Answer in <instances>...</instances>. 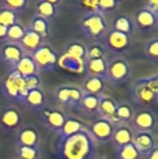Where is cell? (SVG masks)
I'll list each match as a JSON object with an SVG mask.
<instances>
[{
    "label": "cell",
    "mask_w": 158,
    "mask_h": 159,
    "mask_svg": "<svg viewBox=\"0 0 158 159\" xmlns=\"http://www.w3.org/2000/svg\"><path fill=\"white\" fill-rule=\"evenodd\" d=\"M97 144L88 128H84L68 137H59L55 156L57 159H95Z\"/></svg>",
    "instance_id": "cell-1"
},
{
    "label": "cell",
    "mask_w": 158,
    "mask_h": 159,
    "mask_svg": "<svg viewBox=\"0 0 158 159\" xmlns=\"http://www.w3.org/2000/svg\"><path fill=\"white\" fill-rule=\"evenodd\" d=\"M131 97L133 102L140 105L156 104L158 100L157 75L137 79L131 87Z\"/></svg>",
    "instance_id": "cell-2"
},
{
    "label": "cell",
    "mask_w": 158,
    "mask_h": 159,
    "mask_svg": "<svg viewBox=\"0 0 158 159\" xmlns=\"http://www.w3.org/2000/svg\"><path fill=\"white\" fill-rule=\"evenodd\" d=\"M79 27L84 35L94 41L103 39L109 30L105 15L99 11L85 13L79 20Z\"/></svg>",
    "instance_id": "cell-3"
},
{
    "label": "cell",
    "mask_w": 158,
    "mask_h": 159,
    "mask_svg": "<svg viewBox=\"0 0 158 159\" xmlns=\"http://www.w3.org/2000/svg\"><path fill=\"white\" fill-rule=\"evenodd\" d=\"M3 95L9 101L19 103H24L28 89L25 80L15 70H9L1 85Z\"/></svg>",
    "instance_id": "cell-4"
},
{
    "label": "cell",
    "mask_w": 158,
    "mask_h": 159,
    "mask_svg": "<svg viewBox=\"0 0 158 159\" xmlns=\"http://www.w3.org/2000/svg\"><path fill=\"white\" fill-rule=\"evenodd\" d=\"M132 75V67L129 61L123 56H115L107 61L105 80L113 85L126 84Z\"/></svg>",
    "instance_id": "cell-5"
},
{
    "label": "cell",
    "mask_w": 158,
    "mask_h": 159,
    "mask_svg": "<svg viewBox=\"0 0 158 159\" xmlns=\"http://www.w3.org/2000/svg\"><path fill=\"white\" fill-rule=\"evenodd\" d=\"M103 44L104 45L102 46L105 50L111 51L115 54V56H121L130 49L132 46V37L129 34L120 33L111 28L103 37Z\"/></svg>",
    "instance_id": "cell-6"
},
{
    "label": "cell",
    "mask_w": 158,
    "mask_h": 159,
    "mask_svg": "<svg viewBox=\"0 0 158 159\" xmlns=\"http://www.w3.org/2000/svg\"><path fill=\"white\" fill-rule=\"evenodd\" d=\"M39 73L50 72L56 69L59 62L58 53L47 43H44L31 54Z\"/></svg>",
    "instance_id": "cell-7"
},
{
    "label": "cell",
    "mask_w": 158,
    "mask_h": 159,
    "mask_svg": "<svg viewBox=\"0 0 158 159\" xmlns=\"http://www.w3.org/2000/svg\"><path fill=\"white\" fill-rule=\"evenodd\" d=\"M115 125L111 120L99 116L90 124L88 129L97 143H107L112 141Z\"/></svg>",
    "instance_id": "cell-8"
},
{
    "label": "cell",
    "mask_w": 158,
    "mask_h": 159,
    "mask_svg": "<svg viewBox=\"0 0 158 159\" xmlns=\"http://www.w3.org/2000/svg\"><path fill=\"white\" fill-rule=\"evenodd\" d=\"M130 124L134 131L154 132L156 128L157 117L155 112L144 108L133 114Z\"/></svg>",
    "instance_id": "cell-9"
},
{
    "label": "cell",
    "mask_w": 158,
    "mask_h": 159,
    "mask_svg": "<svg viewBox=\"0 0 158 159\" xmlns=\"http://www.w3.org/2000/svg\"><path fill=\"white\" fill-rule=\"evenodd\" d=\"M56 100L65 107L80 108V102L83 97L81 88L74 86H61L55 91Z\"/></svg>",
    "instance_id": "cell-10"
},
{
    "label": "cell",
    "mask_w": 158,
    "mask_h": 159,
    "mask_svg": "<svg viewBox=\"0 0 158 159\" xmlns=\"http://www.w3.org/2000/svg\"><path fill=\"white\" fill-rule=\"evenodd\" d=\"M24 55L25 52L20 44L5 42L0 48V61L8 66L9 70H13Z\"/></svg>",
    "instance_id": "cell-11"
},
{
    "label": "cell",
    "mask_w": 158,
    "mask_h": 159,
    "mask_svg": "<svg viewBox=\"0 0 158 159\" xmlns=\"http://www.w3.org/2000/svg\"><path fill=\"white\" fill-rule=\"evenodd\" d=\"M133 145L142 156L152 152L157 146V139L154 132L134 131L132 142Z\"/></svg>",
    "instance_id": "cell-12"
},
{
    "label": "cell",
    "mask_w": 158,
    "mask_h": 159,
    "mask_svg": "<svg viewBox=\"0 0 158 159\" xmlns=\"http://www.w3.org/2000/svg\"><path fill=\"white\" fill-rule=\"evenodd\" d=\"M133 20L134 26L142 32H150L157 27L158 14L142 7L138 10Z\"/></svg>",
    "instance_id": "cell-13"
},
{
    "label": "cell",
    "mask_w": 158,
    "mask_h": 159,
    "mask_svg": "<svg viewBox=\"0 0 158 159\" xmlns=\"http://www.w3.org/2000/svg\"><path fill=\"white\" fill-rule=\"evenodd\" d=\"M118 102L110 95L102 93L99 95V108L98 115L100 117L111 120L115 124V113Z\"/></svg>",
    "instance_id": "cell-14"
},
{
    "label": "cell",
    "mask_w": 158,
    "mask_h": 159,
    "mask_svg": "<svg viewBox=\"0 0 158 159\" xmlns=\"http://www.w3.org/2000/svg\"><path fill=\"white\" fill-rule=\"evenodd\" d=\"M41 112L46 126L52 131L59 133L66 121L65 115L58 109L44 108Z\"/></svg>",
    "instance_id": "cell-15"
},
{
    "label": "cell",
    "mask_w": 158,
    "mask_h": 159,
    "mask_svg": "<svg viewBox=\"0 0 158 159\" xmlns=\"http://www.w3.org/2000/svg\"><path fill=\"white\" fill-rule=\"evenodd\" d=\"M61 4L58 0H39L35 3L36 16L50 22L57 15Z\"/></svg>",
    "instance_id": "cell-16"
},
{
    "label": "cell",
    "mask_w": 158,
    "mask_h": 159,
    "mask_svg": "<svg viewBox=\"0 0 158 159\" xmlns=\"http://www.w3.org/2000/svg\"><path fill=\"white\" fill-rule=\"evenodd\" d=\"M21 122L20 111L13 107L4 109L0 114V126L7 131L17 129Z\"/></svg>",
    "instance_id": "cell-17"
},
{
    "label": "cell",
    "mask_w": 158,
    "mask_h": 159,
    "mask_svg": "<svg viewBox=\"0 0 158 159\" xmlns=\"http://www.w3.org/2000/svg\"><path fill=\"white\" fill-rule=\"evenodd\" d=\"M134 130L129 124H116L112 141L117 149L132 142Z\"/></svg>",
    "instance_id": "cell-18"
},
{
    "label": "cell",
    "mask_w": 158,
    "mask_h": 159,
    "mask_svg": "<svg viewBox=\"0 0 158 159\" xmlns=\"http://www.w3.org/2000/svg\"><path fill=\"white\" fill-rule=\"evenodd\" d=\"M45 43L44 39L34 33L29 26L25 28V33L22 39L20 42V46L25 52V54H32L38 48H40Z\"/></svg>",
    "instance_id": "cell-19"
},
{
    "label": "cell",
    "mask_w": 158,
    "mask_h": 159,
    "mask_svg": "<svg viewBox=\"0 0 158 159\" xmlns=\"http://www.w3.org/2000/svg\"><path fill=\"white\" fill-rule=\"evenodd\" d=\"M40 136L34 127H25L21 129L16 138V145L39 147Z\"/></svg>",
    "instance_id": "cell-20"
},
{
    "label": "cell",
    "mask_w": 158,
    "mask_h": 159,
    "mask_svg": "<svg viewBox=\"0 0 158 159\" xmlns=\"http://www.w3.org/2000/svg\"><path fill=\"white\" fill-rule=\"evenodd\" d=\"M23 104L33 111H42L46 105V96L42 89L37 88L29 90Z\"/></svg>",
    "instance_id": "cell-21"
},
{
    "label": "cell",
    "mask_w": 158,
    "mask_h": 159,
    "mask_svg": "<svg viewBox=\"0 0 158 159\" xmlns=\"http://www.w3.org/2000/svg\"><path fill=\"white\" fill-rule=\"evenodd\" d=\"M13 70H15L23 78L34 75H39L36 65L30 54H25Z\"/></svg>",
    "instance_id": "cell-22"
},
{
    "label": "cell",
    "mask_w": 158,
    "mask_h": 159,
    "mask_svg": "<svg viewBox=\"0 0 158 159\" xmlns=\"http://www.w3.org/2000/svg\"><path fill=\"white\" fill-rule=\"evenodd\" d=\"M106 67H107L106 58L88 60L85 65V69L88 76L102 77L104 79L106 75Z\"/></svg>",
    "instance_id": "cell-23"
},
{
    "label": "cell",
    "mask_w": 158,
    "mask_h": 159,
    "mask_svg": "<svg viewBox=\"0 0 158 159\" xmlns=\"http://www.w3.org/2000/svg\"><path fill=\"white\" fill-rule=\"evenodd\" d=\"M105 81L106 80L102 77L88 76V78L84 81L81 89L83 93L98 96L102 93V90L105 87Z\"/></svg>",
    "instance_id": "cell-24"
},
{
    "label": "cell",
    "mask_w": 158,
    "mask_h": 159,
    "mask_svg": "<svg viewBox=\"0 0 158 159\" xmlns=\"http://www.w3.org/2000/svg\"><path fill=\"white\" fill-rule=\"evenodd\" d=\"M87 49L88 48H86V46L84 44H82L80 42H74V43H71L67 46L64 55L72 60L85 63V65H86Z\"/></svg>",
    "instance_id": "cell-25"
},
{
    "label": "cell",
    "mask_w": 158,
    "mask_h": 159,
    "mask_svg": "<svg viewBox=\"0 0 158 159\" xmlns=\"http://www.w3.org/2000/svg\"><path fill=\"white\" fill-rule=\"evenodd\" d=\"M134 28H135V26H134L132 18H130L125 14L117 16L114 20L113 26H112V29L118 31L120 33L126 34H129V35L132 34Z\"/></svg>",
    "instance_id": "cell-26"
},
{
    "label": "cell",
    "mask_w": 158,
    "mask_h": 159,
    "mask_svg": "<svg viewBox=\"0 0 158 159\" xmlns=\"http://www.w3.org/2000/svg\"><path fill=\"white\" fill-rule=\"evenodd\" d=\"M132 107L128 102H118L115 113V124H129L133 116Z\"/></svg>",
    "instance_id": "cell-27"
},
{
    "label": "cell",
    "mask_w": 158,
    "mask_h": 159,
    "mask_svg": "<svg viewBox=\"0 0 158 159\" xmlns=\"http://www.w3.org/2000/svg\"><path fill=\"white\" fill-rule=\"evenodd\" d=\"M99 108V95H92L83 93V97L80 102V108L87 114H98Z\"/></svg>",
    "instance_id": "cell-28"
},
{
    "label": "cell",
    "mask_w": 158,
    "mask_h": 159,
    "mask_svg": "<svg viewBox=\"0 0 158 159\" xmlns=\"http://www.w3.org/2000/svg\"><path fill=\"white\" fill-rule=\"evenodd\" d=\"M50 22H48L47 20L39 18L37 16H35V18L32 20L31 24L29 25V27L34 32L36 33L39 36L42 37V39H46L49 36L50 34Z\"/></svg>",
    "instance_id": "cell-29"
},
{
    "label": "cell",
    "mask_w": 158,
    "mask_h": 159,
    "mask_svg": "<svg viewBox=\"0 0 158 159\" xmlns=\"http://www.w3.org/2000/svg\"><path fill=\"white\" fill-rule=\"evenodd\" d=\"M84 125L76 118H66V121L62 127V129H61V131L58 133L60 138H64V137H68L70 135H73L78 131H80L81 129H83Z\"/></svg>",
    "instance_id": "cell-30"
},
{
    "label": "cell",
    "mask_w": 158,
    "mask_h": 159,
    "mask_svg": "<svg viewBox=\"0 0 158 159\" xmlns=\"http://www.w3.org/2000/svg\"><path fill=\"white\" fill-rule=\"evenodd\" d=\"M25 28L26 27L21 23V21H19L16 24L8 27L6 42H7V43L20 44V40L22 39V37L24 35Z\"/></svg>",
    "instance_id": "cell-31"
},
{
    "label": "cell",
    "mask_w": 158,
    "mask_h": 159,
    "mask_svg": "<svg viewBox=\"0 0 158 159\" xmlns=\"http://www.w3.org/2000/svg\"><path fill=\"white\" fill-rule=\"evenodd\" d=\"M16 159H38L40 157L39 147L16 145Z\"/></svg>",
    "instance_id": "cell-32"
},
{
    "label": "cell",
    "mask_w": 158,
    "mask_h": 159,
    "mask_svg": "<svg viewBox=\"0 0 158 159\" xmlns=\"http://www.w3.org/2000/svg\"><path fill=\"white\" fill-rule=\"evenodd\" d=\"M19 21H20L19 14H16L3 7H0V25L8 28Z\"/></svg>",
    "instance_id": "cell-33"
},
{
    "label": "cell",
    "mask_w": 158,
    "mask_h": 159,
    "mask_svg": "<svg viewBox=\"0 0 158 159\" xmlns=\"http://www.w3.org/2000/svg\"><path fill=\"white\" fill-rule=\"evenodd\" d=\"M29 4L28 0H5L0 3V7H3L16 14H20L27 8Z\"/></svg>",
    "instance_id": "cell-34"
},
{
    "label": "cell",
    "mask_w": 158,
    "mask_h": 159,
    "mask_svg": "<svg viewBox=\"0 0 158 159\" xmlns=\"http://www.w3.org/2000/svg\"><path fill=\"white\" fill-rule=\"evenodd\" d=\"M117 159H141V155L130 143L117 149Z\"/></svg>",
    "instance_id": "cell-35"
},
{
    "label": "cell",
    "mask_w": 158,
    "mask_h": 159,
    "mask_svg": "<svg viewBox=\"0 0 158 159\" xmlns=\"http://www.w3.org/2000/svg\"><path fill=\"white\" fill-rule=\"evenodd\" d=\"M144 55L151 61H157L158 60V39L156 36L149 40L144 45Z\"/></svg>",
    "instance_id": "cell-36"
},
{
    "label": "cell",
    "mask_w": 158,
    "mask_h": 159,
    "mask_svg": "<svg viewBox=\"0 0 158 159\" xmlns=\"http://www.w3.org/2000/svg\"><path fill=\"white\" fill-rule=\"evenodd\" d=\"M119 5L116 0H98V10L99 12L105 15L106 13L114 12Z\"/></svg>",
    "instance_id": "cell-37"
},
{
    "label": "cell",
    "mask_w": 158,
    "mask_h": 159,
    "mask_svg": "<svg viewBox=\"0 0 158 159\" xmlns=\"http://www.w3.org/2000/svg\"><path fill=\"white\" fill-rule=\"evenodd\" d=\"M105 58V48L102 45L95 44L87 49V61Z\"/></svg>",
    "instance_id": "cell-38"
},
{
    "label": "cell",
    "mask_w": 158,
    "mask_h": 159,
    "mask_svg": "<svg viewBox=\"0 0 158 159\" xmlns=\"http://www.w3.org/2000/svg\"><path fill=\"white\" fill-rule=\"evenodd\" d=\"M76 4L85 13L99 11L98 10V0H85V1L77 2Z\"/></svg>",
    "instance_id": "cell-39"
},
{
    "label": "cell",
    "mask_w": 158,
    "mask_h": 159,
    "mask_svg": "<svg viewBox=\"0 0 158 159\" xmlns=\"http://www.w3.org/2000/svg\"><path fill=\"white\" fill-rule=\"evenodd\" d=\"M24 80H25V84H26L28 90L37 89V88H41V79L39 77V75L28 76V77L24 78Z\"/></svg>",
    "instance_id": "cell-40"
},
{
    "label": "cell",
    "mask_w": 158,
    "mask_h": 159,
    "mask_svg": "<svg viewBox=\"0 0 158 159\" xmlns=\"http://www.w3.org/2000/svg\"><path fill=\"white\" fill-rule=\"evenodd\" d=\"M144 7L151 10L154 13L158 14V1L157 0H149L145 3Z\"/></svg>",
    "instance_id": "cell-41"
},
{
    "label": "cell",
    "mask_w": 158,
    "mask_h": 159,
    "mask_svg": "<svg viewBox=\"0 0 158 159\" xmlns=\"http://www.w3.org/2000/svg\"><path fill=\"white\" fill-rule=\"evenodd\" d=\"M141 159H158V147L155 148L152 152L142 156Z\"/></svg>",
    "instance_id": "cell-42"
},
{
    "label": "cell",
    "mask_w": 158,
    "mask_h": 159,
    "mask_svg": "<svg viewBox=\"0 0 158 159\" xmlns=\"http://www.w3.org/2000/svg\"><path fill=\"white\" fill-rule=\"evenodd\" d=\"M7 27L0 25V41L1 42H6L7 39Z\"/></svg>",
    "instance_id": "cell-43"
},
{
    "label": "cell",
    "mask_w": 158,
    "mask_h": 159,
    "mask_svg": "<svg viewBox=\"0 0 158 159\" xmlns=\"http://www.w3.org/2000/svg\"><path fill=\"white\" fill-rule=\"evenodd\" d=\"M95 159H106V158H104V157H96Z\"/></svg>",
    "instance_id": "cell-44"
},
{
    "label": "cell",
    "mask_w": 158,
    "mask_h": 159,
    "mask_svg": "<svg viewBox=\"0 0 158 159\" xmlns=\"http://www.w3.org/2000/svg\"><path fill=\"white\" fill-rule=\"evenodd\" d=\"M13 159H16V158H13Z\"/></svg>",
    "instance_id": "cell-45"
}]
</instances>
